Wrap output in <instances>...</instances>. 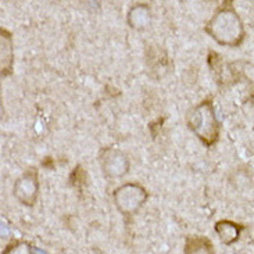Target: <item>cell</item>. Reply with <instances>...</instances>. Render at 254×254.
<instances>
[{
	"instance_id": "obj_5",
	"label": "cell",
	"mask_w": 254,
	"mask_h": 254,
	"mask_svg": "<svg viewBox=\"0 0 254 254\" xmlns=\"http://www.w3.org/2000/svg\"><path fill=\"white\" fill-rule=\"evenodd\" d=\"M13 194L24 207H34L36 204L39 197V174L36 168H28L15 179Z\"/></svg>"
},
{
	"instance_id": "obj_10",
	"label": "cell",
	"mask_w": 254,
	"mask_h": 254,
	"mask_svg": "<svg viewBox=\"0 0 254 254\" xmlns=\"http://www.w3.org/2000/svg\"><path fill=\"white\" fill-rule=\"evenodd\" d=\"M1 254H32V245L27 241H11L7 243Z\"/></svg>"
},
{
	"instance_id": "obj_9",
	"label": "cell",
	"mask_w": 254,
	"mask_h": 254,
	"mask_svg": "<svg viewBox=\"0 0 254 254\" xmlns=\"http://www.w3.org/2000/svg\"><path fill=\"white\" fill-rule=\"evenodd\" d=\"M184 254H217L214 243L207 236L189 235L184 243Z\"/></svg>"
},
{
	"instance_id": "obj_7",
	"label": "cell",
	"mask_w": 254,
	"mask_h": 254,
	"mask_svg": "<svg viewBox=\"0 0 254 254\" xmlns=\"http://www.w3.org/2000/svg\"><path fill=\"white\" fill-rule=\"evenodd\" d=\"M246 229L245 225L231 220H220L214 224V232L225 246H232L241 239L242 232Z\"/></svg>"
},
{
	"instance_id": "obj_8",
	"label": "cell",
	"mask_w": 254,
	"mask_h": 254,
	"mask_svg": "<svg viewBox=\"0 0 254 254\" xmlns=\"http://www.w3.org/2000/svg\"><path fill=\"white\" fill-rule=\"evenodd\" d=\"M127 24L135 31H146L151 24V7L147 3H135L127 13Z\"/></svg>"
},
{
	"instance_id": "obj_1",
	"label": "cell",
	"mask_w": 254,
	"mask_h": 254,
	"mask_svg": "<svg viewBox=\"0 0 254 254\" xmlns=\"http://www.w3.org/2000/svg\"><path fill=\"white\" fill-rule=\"evenodd\" d=\"M206 32L214 42L225 48H239L246 38V28L232 1H224L204 24Z\"/></svg>"
},
{
	"instance_id": "obj_2",
	"label": "cell",
	"mask_w": 254,
	"mask_h": 254,
	"mask_svg": "<svg viewBox=\"0 0 254 254\" xmlns=\"http://www.w3.org/2000/svg\"><path fill=\"white\" fill-rule=\"evenodd\" d=\"M186 123L194 136L208 149L220 140L221 123L211 99H204L194 106L188 113Z\"/></svg>"
},
{
	"instance_id": "obj_6",
	"label": "cell",
	"mask_w": 254,
	"mask_h": 254,
	"mask_svg": "<svg viewBox=\"0 0 254 254\" xmlns=\"http://www.w3.org/2000/svg\"><path fill=\"white\" fill-rule=\"evenodd\" d=\"M14 69V41L13 35L6 28H0V71L4 79L13 74Z\"/></svg>"
},
{
	"instance_id": "obj_4",
	"label": "cell",
	"mask_w": 254,
	"mask_h": 254,
	"mask_svg": "<svg viewBox=\"0 0 254 254\" xmlns=\"http://www.w3.org/2000/svg\"><path fill=\"white\" fill-rule=\"evenodd\" d=\"M99 165L107 179H121L129 172L128 156L118 147H103L99 151Z\"/></svg>"
},
{
	"instance_id": "obj_3",
	"label": "cell",
	"mask_w": 254,
	"mask_h": 254,
	"mask_svg": "<svg viewBox=\"0 0 254 254\" xmlns=\"http://www.w3.org/2000/svg\"><path fill=\"white\" fill-rule=\"evenodd\" d=\"M149 199V192L146 188L137 182H127L117 186L113 190V201L118 210V213L123 214L125 218H132L136 215L144 203Z\"/></svg>"
}]
</instances>
